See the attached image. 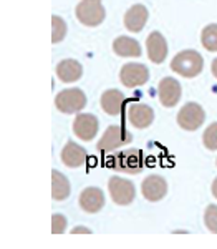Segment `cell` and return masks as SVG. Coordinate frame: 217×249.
<instances>
[{"instance_id":"d6986e66","label":"cell","mask_w":217,"mask_h":249,"mask_svg":"<svg viewBox=\"0 0 217 249\" xmlns=\"http://www.w3.org/2000/svg\"><path fill=\"white\" fill-rule=\"evenodd\" d=\"M113 50L119 57H139L141 55V45L134 38L121 35L113 42Z\"/></svg>"},{"instance_id":"9c48e42d","label":"cell","mask_w":217,"mask_h":249,"mask_svg":"<svg viewBox=\"0 0 217 249\" xmlns=\"http://www.w3.org/2000/svg\"><path fill=\"white\" fill-rule=\"evenodd\" d=\"M158 95H159V102L163 107L166 108H172L179 103L181 100V83L178 80L166 77L159 82L158 85Z\"/></svg>"},{"instance_id":"52a82bcc","label":"cell","mask_w":217,"mask_h":249,"mask_svg":"<svg viewBox=\"0 0 217 249\" xmlns=\"http://www.w3.org/2000/svg\"><path fill=\"white\" fill-rule=\"evenodd\" d=\"M206 120V111L202 110V107L198 103L189 102L186 103L178 113V124L186 131H194L198 130L200 124Z\"/></svg>"},{"instance_id":"30bf717a","label":"cell","mask_w":217,"mask_h":249,"mask_svg":"<svg viewBox=\"0 0 217 249\" xmlns=\"http://www.w3.org/2000/svg\"><path fill=\"white\" fill-rule=\"evenodd\" d=\"M141 191H143V196L148 199V201H152V203L161 201V199L167 195V183L163 176L151 175L143 181Z\"/></svg>"},{"instance_id":"83f0119b","label":"cell","mask_w":217,"mask_h":249,"mask_svg":"<svg viewBox=\"0 0 217 249\" xmlns=\"http://www.w3.org/2000/svg\"><path fill=\"white\" fill-rule=\"evenodd\" d=\"M212 195H214V198L217 199V178L214 179V183H212Z\"/></svg>"},{"instance_id":"277c9868","label":"cell","mask_w":217,"mask_h":249,"mask_svg":"<svg viewBox=\"0 0 217 249\" xmlns=\"http://www.w3.org/2000/svg\"><path fill=\"white\" fill-rule=\"evenodd\" d=\"M85 105H86V96L80 88L63 90L55 98V107L62 113H76V111H82Z\"/></svg>"},{"instance_id":"d4e9b609","label":"cell","mask_w":217,"mask_h":249,"mask_svg":"<svg viewBox=\"0 0 217 249\" xmlns=\"http://www.w3.org/2000/svg\"><path fill=\"white\" fill-rule=\"evenodd\" d=\"M67 230V218L63 214L51 216V232L53 234H62Z\"/></svg>"},{"instance_id":"2e32d148","label":"cell","mask_w":217,"mask_h":249,"mask_svg":"<svg viewBox=\"0 0 217 249\" xmlns=\"http://www.w3.org/2000/svg\"><path fill=\"white\" fill-rule=\"evenodd\" d=\"M62 161L68 168H78L86 163V150L75 142H68L62 150Z\"/></svg>"},{"instance_id":"5bb4252c","label":"cell","mask_w":217,"mask_h":249,"mask_svg":"<svg viewBox=\"0 0 217 249\" xmlns=\"http://www.w3.org/2000/svg\"><path fill=\"white\" fill-rule=\"evenodd\" d=\"M80 206L86 213H98L104 206V195L100 188H85L80 195Z\"/></svg>"},{"instance_id":"6da1fadb","label":"cell","mask_w":217,"mask_h":249,"mask_svg":"<svg viewBox=\"0 0 217 249\" xmlns=\"http://www.w3.org/2000/svg\"><path fill=\"white\" fill-rule=\"evenodd\" d=\"M202 67L204 60L199 52L196 50H183L171 60V70L186 78L198 77L202 71Z\"/></svg>"},{"instance_id":"484cf974","label":"cell","mask_w":217,"mask_h":249,"mask_svg":"<svg viewBox=\"0 0 217 249\" xmlns=\"http://www.w3.org/2000/svg\"><path fill=\"white\" fill-rule=\"evenodd\" d=\"M71 232H73V234H90V230H88V228H73V230H71Z\"/></svg>"},{"instance_id":"5b68a950","label":"cell","mask_w":217,"mask_h":249,"mask_svg":"<svg viewBox=\"0 0 217 249\" xmlns=\"http://www.w3.org/2000/svg\"><path fill=\"white\" fill-rule=\"evenodd\" d=\"M108 190H110V196L113 203L119 204V206L131 204L136 196L134 184L124 178H119V176H111L110 181H108Z\"/></svg>"},{"instance_id":"e0dca14e","label":"cell","mask_w":217,"mask_h":249,"mask_svg":"<svg viewBox=\"0 0 217 249\" xmlns=\"http://www.w3.org/2000/svg\"><path fill=\"white\" fill-rule=\"evenodd\" d=\"M83 75V67L80 65V62H76L73 58H67L57 65V77L65 83H71L80 80Z\"/></svg>"},{"instance_id":"3957f363","label":"cell","mask_w":217,"mask_h":249,"mask_svg":"<svg viewBox=\"0 0 217 249\" xmlns=\"http://www.w3.org/2000/svg\"><path fill=\"white\" fill-rule=\"evenodd\" d=\"M76 18L86 27H98L104 20V7L100 0H82L75 9Z\"/></svg>"},{"instance_id":"7402d4cb","label":"cell","mask_w":217,"mask_h":249,"mask_svg":"<svg viewBox=\"0 0 217 249\" xmlns=\"http://www.w3.org/2000/svg\"><path fill=\"white\" fill-rule=\"evenodd\" d=\"M65 35H67L65 20L57 17V15H53V17H51V42L53 43L62 42V40L65 38Z\"/></svg>"},{"instance_id":"44dd1931","label":"cell","mask_w":217,"mask_h":249,"mask_svg":"<svg viewBox=\"0 0 217 249\" xmlns=\"http://www.w3.org/2000/svg\"><path fill=\"white\" fill-rule=\"evenodd\" d=\"M200 43L207 52H217V23L204 27L200 34Z\"/></svg>"},{"instance_id":"9a60e30c","label":"cell","mask_w":217,"mask_h":249,"mask_svg":"<svg viewBox=\"0 0 217 249\" xmlns=\"http://www.w3.org/2000/svg\"><path fill=\"white\" fill-rule=\"evenodd\" d=\"M128 118L133 126L136 128H148L154 122V111L151 107L144 105V103H133L128 110Z\"/></svg>"},{"instance_id":"7c38bea8","label":"cell","mask_w":217,"mask_h":249,"mask_svg":"<svg viewBox=\"0 0 217 249\" xmlns=\"http://www.w3.org/2000/svg\"><path fill=\"white\" fill-rule=\"evenodd\" d=\"M148 9L141 3H136L131 9H128V12L124 14V27L133 34H138L144 29L148 22Z\"/></svg>"},{"instance_id":"603a6c76","label":"cell","mask_w":217,"mask_h":249,"mask_svg":"<svg viewBox=\"0 0 217 249\" xmlns=\"http://www.w3.org/2000/svg\"><path fill=\"white\" fill-rule=\"evenodd\" d=\"M202 143H204V146H206L207 150H211V151L217 150V122L209 124L207 130L204 131Z\"/></svg>"},{"instance_id":"8fae6325","label":"cell","mask_w":217,"mask_h":249,"mask_svg":"<svg viewBox=\"0 0 217 249\" xmlns=\"http://www.w3.org/2000/svg\"><path fill=\"white\" fill-rule=\"evenodd\" d=\"M73 131L83 142H90L98 133V120L95 115L80 113L73 122Z\"/></svg>"},{"instance_id":"ffe728a7","label":"cell","mask_w":217,"mask_h":249,"mask_svg":"<svg viewBox=\"0 0 217 249\" xmlns=\"http://www.w3.org/2000/svg\"><path fill=\"white\" fill-rule=\"evenodd\" d=\"M51 196L55 201H63L70 196V181L60 171H51Z\"/></svg>"},{"instance_id":"ba28073f","label":"cell","mask_w":217,"mask_h":249,"mask_svg":"<svg viewBox=\"0 0 217 249\" xmlns=\"http://www.w3.org/2000/svg\"><path fill=\"white\" fill-rule=\"evenodd\" d=\"M119 80L124 87L136 88L150 80V70L143 63H126L119 71Z\"/></svg>"},{"instance_id":"4316f807","label":"cell","mask_w":217,"mask_h":249,"mask_svg":"<svg viewBox=\"0 0 217 249\" xmlns=\"http://www.w3.org/2000/svg\"><path fill=\"white\" fill-rule=\"evenodd\" d=\"M212 75H214V77L217 78V58L214 60V62H212Z\"/></svg>"},{"instance_id":"cb8c5ba5","label":"cell","mask_w":217,"mask_h":249,"mask_svg":"<svg viewBox=\"0 0 217 249\" xmlns=\"http://www.w3.org/2000/svg\"><path fill=\"white\" fill-rule=\"evenodd\" d=\"M204 223H206L207 230L217 234V206L216 204H209L206 213H204Z\"/></svg>"},{"instance_id":"4fadbf2b","label":"cell","mask_w":217,"mask_h":249,"mask_svg":"<svg viewBox=\"0 0 217 249\" xmlns=\"http://www.w3.org/2000/svg\"><path fill=\"white\" fill-rule=\"evenodd\" d=\"M146 50L151 62L163 63L167 55V42L159 32H152V34H150V37L146 38Z\"/></svg>"},{"instance_id":"ac0fdd59","label":"cell","mask_w":217,"mask_h":249,"mask_svg":"<svg viewBox=\"0 0 217 249\" xmlns=\"http://www.w3.org/2000/svg\"><path fill=\"white\" fill-rule=\"evenodd\" d=\"M123 103H124V95L119 90H106L101 95V108L104 113L108 115H119L123 110Z\"/></svg>"},{"instance_id":"8992f818","label":"cell","mask_w":217,"mask_h":249,"mask_svg":"<svg viewBox=\"0 0 217 249\" xmlns=\"http://www.w3.org/2000/svg\"><path fill=\"white\" fill-rule=\"evenodd\" d=\"M133 142V136L128 130H124L123 126H108L101 140L96 144L100 151H113L116 148L130 144Z\"/></svg>"},{"instance_id":"7a4b0ae2","label":"cell","mask_w":217,"mask_h":249,"mask_svg":"<svg viewBox=\"0 0 217 249\" xmlns=\"http://www.w3.org/2000/svg\"><path fill=\"white\" fill-rule=\"evenodd\" d=\"M144 164L143 153L136 148H130L116 153L110 161V166L115 171L119 173H130V175H138Z\"/></svg>"}]
</instances>
